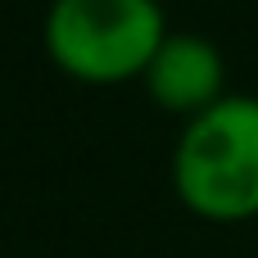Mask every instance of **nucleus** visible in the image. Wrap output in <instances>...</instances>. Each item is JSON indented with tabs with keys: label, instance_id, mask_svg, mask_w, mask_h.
Returning <instances> with one entry per match:
<instances>
[{
	"label": "nucleus",
	"instance_id": "obj_1",
	"mask_svg": "<svg viewBox=\"0 0 258 258\" xmlns=\"http://www.w3.org/2000/svg\"><path fill=\"white\" fill-rule=\"evenodd\" d=\"M172 190L204 222L258 218V95H227L190 118L172 145Z\"/></svg>",
	"mask_w": 258,
	"mask_h": 258
},
{
	"label": "nucleus",
	"instance_id": "obj_2",
	"mask_svg": "<svg viewBox=\"0 0 258 258\" xmlns=\"http://www.w3.org/2000/svg\"><path fill=\"white\" fill-rule=\"evenodd\" d=\"M41 41L50 63L82 86H122L145 77L168 18L159 0H50Z\"/></svg>",
	"mask_w": 258,
	"mask_h": 258
},
{
	"label": "nucleus",
	"instance_id": "obj_3",
	"mask_svg": "<svg viewBox=\"0 0 258 258\" xmlns=\"http://www.w3.org/2000/svg\"><path fill=\"white\" fill-rule=\"evenodd\" d=\"M141 82L163 113L186 118V122L231 95L227 91V59L200 32H168V41L159 45V54Z\"/></svg>",
	"mask_w": 258,
	"mask_h": 258
}]
</instances>
